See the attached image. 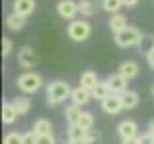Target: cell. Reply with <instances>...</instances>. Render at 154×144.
I'll return each mask as SVG.
<instances>
[{
  "label": "cell",
  "instance_id": "6da1fadb",
  "mask_svg": "<svg viewBox=\"0 0 154 144\" xmlns=\"http://www.w3.org/2000/svg\"><path fill=\"white\" fill-rule=\"evenodd\" d=\"M71 86L66 81H54V83L46 85V104L48 106H58L62 102H66L71 96Z\"/></svg>",
  "mask_w": 154,
  "mask_h": 144
},
{
  "label": "cell",
  "instance_id": "7a4b0ae2",
  "mask_svg": "<svg viewBox=\"0 0 154 144\" xmlns=\"http://www.w3.org/2000/svg\"><path fill=\"white\" fill-rule=\"evenodd\" d=\"M114 40H116V44L122 46V48L139 46L143 42V33H141V29H137V27H133V25H127L123 31L116 33Z\"/></svg>",
  "mask_w": 154,
  "mask_h": 144
},
{
  "label": "cell",
  "instance_id": "3957f363",
  "mask_svg": "<svg viewBox=\"0 0 154 144\" xmlns=\"http://www.w3.org/2000/svg\"><path fill=\"white\" fill-rule=\"evenodd\" d=\"M16 85H17V88L21 90L23 94H35L37 90L42 86V77L38 73H35V71H25L23 75L17 77Z\"/></svg>",
  "mask_w": 154,
  "mask_h": 144
},
{
  "label": "cell",
  "instance_id": "277c9868",
  "mask_svg": "<svg viewBox=\"0 0 154 144\" xmlns=\"http://www.w3.org/2000/svg\"><path fill=\"white\" fill-rule=\"evenodd\" d=\"M91 23L89 21H83V19H73L69 21L67 25V37L75 42H85L87 38L91 37Z\"/></svg>",
  "mask_w": 154,
  "mask_h": 144
},
{
  "label": "cell",
  "instance_id": "5b68a950",
  "mask_svg": "<svg viewBox=\"0 0 154 144\" xmlns=\"http://www.w3.org/2000/svg\"><path fill=\"white\" fill-rule=\"evenodd\" d=\"M56 12L62 19L73 21L75 16L79 14V2H73V0H60L58 6H56Z\"/></svg>",
  "mask_w": 154,
  "mask_h": 144
},
{
  "label": "cell",
  "instance_id": "8992f818",
  "mask_svg": "<svg viewBox=\"0 0 154 144\" xmlns=\"http://www.w3.org/2000/svg\"><path fill=\"white\" fill-rule=\"evenodd\" d=\"M100 106H102V112L104 113L118 115L123 110V98H122V94H114L112 92L108 98H104L102 102H100Z\"/></svg>",
  "mask_w": 154,
  "mask_h": 144
},
{
  "label": "cell",
  "instance_id": "52a82bcc",
  "mask_svg": "<svg viewBox=\"0 0 154 144\" xmlns=\"http://www.w3.org/2000/svg\"><path fill=\"white\" fill-rule=\"evenodd\" d=\"M17 64H19V67H23L25 71H31L33 67L37 65V56H35V52H33L31 46H23L21 50H19Z\"/></svg>",
  "mask_w": 154,
  "mask_h": 144
},
{
  "label": "cell",
  "instance_id": "ba28073f",
  "mask_svg": "<svg viewBox=\"0 0 154 144\" xmlns=\"http://www.w3.org/2000/svg\"><path fill=\"white\" fill-rule=\"evenodd\" d=\"M118 134L122 136V140L123 138H135V136H139V125L133 119H123L118 125Z\"/></svg>",
  "mask_w": 154,
  "mask_h": 144
},
{
  "label": "cell",
  "instance_id": "9c48e42d",
  "mask_svg": "<svg viewBox=\"0 0 154 144\" xmlns=\"http://www.w3.org/2000/svg\"><path fill=\"white\" fill-rule=\"evenodd\" d=\"M108 86H110V90H112L114 94H123V92H127V85H129V81L125 79L123 75H119V73H114V75H110L108 79Z\"/></svg>",
  "mask_w": 154,
  "mask_h": 144
},
{
  "label": "cell",
  "instance_id": "30bf717a",
  "mask_svg": "<svg viewBox=\"0 0 154 144\" xmlns=\"http://www.w3.org/2000/svg\"><path fill=\"white\" fill-rule=\"evenodd\" d=\"M67 138H69V140H87V142L93 144L94 134L91 131H85L79 125H69V129H67Z\"/></svg>",
  "mask_w": 154,
  "mask_h": 144
},
{
  "label": "cell",
  "instance_id": "8fae6325",
  "mask_svg": "<svg viewBox=\"0 0 154 144\" xmlns=\"http://www.w3.org/2000/svg\"><path fill=\"white\" fill-rule=\"evenodd\" d=\"M69 100H71V104H75V106H87L93 100V94H91V90H87L83 88V86H75L73 90H71V96H69Z\"/></svg>",
  "mask_w": 154,
  "mask_h": 144
},
{
  "label": "cell",
  "instance_id": "7c38bea8",
  "mask_svg": "<svg viewBox=\"0 0 154 144\" xmlns=\"http://www.w3.org/2000/svg\"><path fill=\"white\" fill-rule=\"evenodd\" d=\"M35 6H37L35 0H14L12 8H14V14H17L21 17H29L35 12Z\"/></svg>",
  "mask_w": 154,
  "mask_h": 144
},
{
  "label": "cell",
  "instance_id": "4fadbf2b",
  "mask_svg": "<svg viewBox=\"0 0 154 144\" xmlns=\"http://www.w3.org/2000/svg\"><path fill=\"white\" fill-rule=\"evenodd\" d=\"M118 73L123 75L127 81H131V79H135V77L139 75V64H137V62H133V60H125V62L119 64Z\"/></svg>",
  "mask_w": 154,
  "mask_h": 144
},
{
  "label": "cell",
  "instance_id": "5bb4252c",
  "mask_svg": "<svg viewBox=\"0 0 154 144\" xmlns=\"http://www.w3.org/2000/svg\"><path fill=\"white\" fill-rule=\"evenodd\" d=\"M17 117L19 115L16 112V108H14V104L12 102H4L2 104V123L4 125H12V123H16Z\"/></svg>",
  "mask_w": 154,
  "mask_h": 144
},
{
  "label": "cell",
  "instance_id": "9a60e30c",
  "mask_svg": "<svg viewBox=\"0 0 154 144\" xmlns=\"http://www.w3.org/2000/svg\"><path fill=\"white\" fill-rule=\"evenodd\" d=\"M108 25H110V31L116 35V33L123 31V29L127 27V17H125L123 14H119V12H118V14H112V17H110V23H108Z\"/></svg>",
  "mask_w": 154,
  "mask_h": 144
},
{
  "label": "cell",
  "instance_id": "2e32d148",
  "mask_svg": "<svg viewBox=\"0 0 154 144\" xmlns=\"http://www.w3.org/2000/svg\"><path fill=\"white\" fill-rule=\"evenodd\" d=\"M98 75L94 73V71H83V73H81V85L79 86H83V88H87V90H93L96 85H98Z\"/></svg>",
  "mask_w": 154,
  "mask_h": 144
},
{
  "label": "cell",
  "instance_id": "e0dca14e",
  "mask_svg": "<svg viewBox=\"0 0 154 144\" xmlns=\"http://www.w3.org/2000/svg\"><path fill=\"white\" fill-rule=\"evenodd\" d=\"M91 94H93L94 100H100V102H102L104 98H108V96L112 94V90H110V86H108V81H98V85L91 90Z\"/></svg>",
  "mask_w": 154,
  "mask_h": 144
},
{
  "label": "cell",
  "instance_id": "ac0fdd59",
  "mask_svg": "<svg viewBox=\"0 0 154 144\" xmlns=\"http://www.w3.org/2000/svg\"><path fill=\"white\" fill-rule=\"evenodd\" d=\"M6 27L10 31H21V29L25 27V17H21V16H17V14L12 12L6 17Z\"/></svg>",
  "mask_w": 154,
  "mask_h": 144
},
{
  "label": "cell",
  "instance_id": "d6986e66",
  "mask_svg": "<svg viewBox=\"0 0 154 144\" xmlns=\"http://www.w3.org/2000/svg\"><path fill=\"white\" fill-rule=\"evenodd\" d=\"M81 115H83V112H81L79 106L71 104V106H67V108H66V121L69 123V125H77V123H79V119H81Z\"/></svg>",
  "mask_w": 154,
  "mask_h": 144
},
{
  "label": "cell",
  "instance_id": "ffe728a7",
  "mask_svg": "<svg viewBox=\"0 0 154 144\" xmlns=\"http://www.w3.org/2000/svg\"><path fill=\"white\" fill-rule=\"evenodd\" d=\"M122 98H123V110H133L139 106V92H135V90L123 92Z\"/></svg>",
  "mask_w": 154,
  "mask_h": 144
},
{
  "label": "cell",
  "instance_id": "44dd1931",
  "mask_svg": "<svg viewBox=\"0 0 154 144\" xmlns=\"http://www.w3.org/2000/svg\"><path fill=\"white\" fill-rule=\"evenodd\" d=\"M12 104H14V108H16L17 115H25V113H29V110H31V100L25 98V96H19Z\"/></svg>",
  "mask_w": 154,
  "mask_h": 144
},
{
  "label": "cell",
  "instance_id": "7402d4cb",
  "mask_svg": "<svg viewBox=\"0 0 154 144\" xmlns=\"http://www.w3.org/2000/svg\"><path fill=\"white\" fill-rule=\"evenodd\" d=\"M33 131L37 133V136H41V134H52V123L48 119H37L35 125H33Z\"/></svg>",
  "mask_w": 154,
  "mask_h": 144
},
{
  "label": "cell",
  "instance_id": "603a6c76",
  "mask_svg": "<svg viewBox=\"0 0 154 144\" xmlns=\"http://www.w3.org/2000/svg\"><path fill=\"white\" fill-rule=\"evenodd\" d=\"M79 14L85 17H91L96 14V6L93 0H79Z\"/></svg>",
  "mask_w": 154,
  "mask_h": 144
},
{
  "label": "cell",
  "instance_id": "cb8c5ba5",
  "mask_svg": "<svg viewBox=\"0 0 154 144\" xmlns=\"http://www.w3.org/2000/svg\"><path fill=\"white\" fill-rule=\"evenodd\" d=\"M102 8L110 14H118L119 8H123V0H102Z\"/></svg>",
  "mask_w": 154,
  "mask_h": 144
},
{
  "label": "cell",
  "instance_id": "d4e9b609",
  "mask_svg": "<svg viewBox=\"0 0 154 144\" xmlns=\"http://www.w3.org/2000/svg\"><path fill=\"white\" fill-rule=\"evenodd\" d=\"M79 127H83L85 131H93V125H94V117H93V113L91 112H83V115H81V119H79Z\"/></svg>",
  "mask_w": 154,
  "mask_h": 144
},
{
  "label": "cell",
  "instance_id": "484cf974",
  "mask_svg": "<svg viewBox=\"0 0 154 144\" xmlns=\"http://www.w3.org/2000/svg\"><path fill=\"white\" fill-rule=\"evenodd\" d=\"M4 144H23V134H19L16 131L8 133L6 136H4Z\"/></svg>",
  "mask_w": 154,
  "mask_h": 144
},
{
  "label": "cell",
  "instance_id": "4316f807",
  "mask_svg": "<svg viewBox=\"0 0 154 144\" xmlns=\"http://www.w3.org/2000/svg\"><path fill=\"white\" fill-rule=\"evenodd\" d=\"M12 48H14L12 40H10V38H2V56H4V58L12 54Z\"/></svg>",
  "mask_w": 154,
  "mask_h": 144
},
{
  "label": "cell",
  "instance_id": "83f0119b",
  "mask_svg": "<svg viewBox=\"0 0 154 144\" xmlns=\"http://www.w3.org/2000/svg\"><path fill=\"white\" fill-rule=\"evenodd\" d=\"M23 144H37V133L29 131V133H23Z\"/></svg>",
  "mask_w": 154,
  "mask_h": 144
},
{
  "label": "cell",
  "instance_id": "f1b7e54d",
  "mask_svg": "<svg viewBox=\"0 0 154 144\" xmlns=\"http://www.w3.org/2000/svg\"><path fill=\"white\" fill-rule=\"evenodd\" d=\"M139 140H141V144H154V134L146 131V133L139 134Z\"/></svg>",
  "mask_w": 154,
  "mask_h": 144
},
{
  "label": "cell",
  "instance_id": "f546056e",
  "mask_svg": "<svg viewBox=\"0 0 154 144\" xmlns=\"http://www.w3.org/2000/svg\"><path fill=\"white\" fill-rule=\"evenodd\" d=\"M37 144H54V134H41V136H37Z\"/></svg>",
  "mask_w": 154,
  "mask_h": 144
},
{
  "label": "cell",
  "instance_id": "4dcf8cb0",
  "mask_svg": "<svg viewBox=\"0 0 154 144\" xmlns=\"http://www.w3.org/2000/svg\"><path fill=\"white\" fill-rule=\"evenodd\" d=\"M146 62H148V65L154 69V44L148 48V52H146Z\"/></svg>",
  "mask_w": 154,
  "mask_h": 144
},
{
  "label": "cell",
  "instance_id": "1f68e13d",
  "mask_svg": "<svg viewBox=\"0 0 154 144\" xmlns=\"http://www.w3.org/2000/svg\"><path fill=\"white\" fill-rule=\"evenodd\" d=\"M122 144H141V140H139V136H135V138H123Z\"/></svg>",
  "mask_w": 154,
  "mask_h": 144
},
{
  "label": "cell",
  "instance_id": "d6a6232c",
  "mask_svg": "<svg viewBox=\"0 0 154 144\" xmlns=\"http://www.w3.org/2000/svg\"><path fill=\"white\" fill-rule=\"evenodd\" d=\"M137 2H139V0H123V6L133 8V6H137Z\"/></svg>",
  "mask_w": 154,
  "mask_h": 144
},
{
  "label": "cell",
  "instance_id": "836d02e7",
  "mask_svg": "<svg viewBox=\"0 0 154 144\" xmlns=\"http://www.w3.org/2000/svg\"><path fill=\"white\" fill-rule=\"evenodd\" d=\"M146 129H148V133H152V134H154V119H152L150 123H148V127H146Z\"/></svg>",
  "mask_w": 154,
  "mask_h": 144
},
{
  "label": "cell",
  "instance_id": "e575fe53",
  "mask_svg": "<svg viewBox=\"0 0 154 144\" xmlns=\"http://www.w3.org/2000/svg\"><path fill=\"white\" fill-rule=\"evenodd\" d=\"M69 144H91V142H87V140H69Z\"/></svg>",
  "mask_w": 154,
  "mask_h": 144
},
{
  "label": "cell",
  "instance_id": "d590c367",
  "mask_svg": "<svg viewBox=\"0 0 154 144\" xmlns=\"http://www.w3.org/2000/svg\"><path fill=\"white\" fill-rule=\"evenodd\" d=\"M152 96H154V85H152Z\"/></svg>",
  "mask_w": 154,
  "mask_h": 144
}]
</instances>
